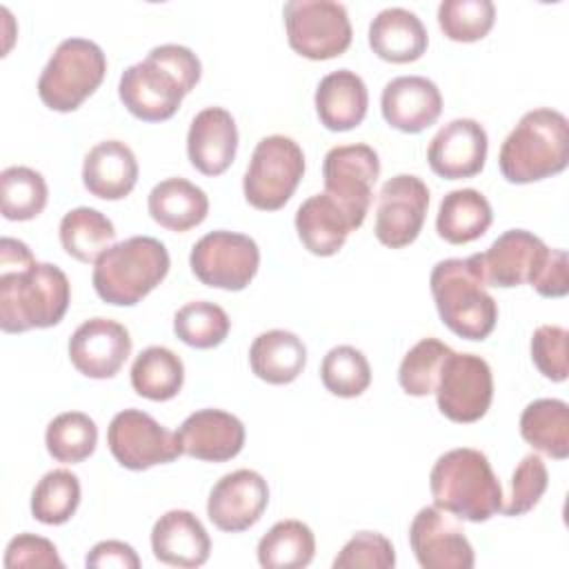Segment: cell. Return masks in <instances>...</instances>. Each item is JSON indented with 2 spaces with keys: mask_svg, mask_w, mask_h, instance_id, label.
<instances>
[{
  "mask_svg": "<svg viewBox=\"0 0 569 569\" xmlns=\"http://www.w3.org/2000/svg\"><path fill=\"white\" fill-rule=\"evenodd\" d=\"M69 300L71 284L60 267L38 262L22 240H0V329L4 333L58 325Z\"/></svg>",
  "mask_w": 569,
  "mask_h": 569,
  "instance_id": "6da1fadb",
  "label": "cell"
},
{
  "mask_svg": "<svg viewBox=\"0 0 569 569\" xmlns=\"http://www.w3.org/2000/svg\"><path fill=\"white\" fill-rule=\"evenodd\" d=\"M200 58L184 44H158L144 60L127 67L118 82V96L127 111L144 122L169 120L182 98L198 84Z\"/></svg>",
  "mask_w": 569,
  "mask_h": 569,
  "instance_id": "7a4b0ae2",
  "label": "cell"
},
{
  "mask_svg": "<svg viewBox=\"0 0 569 569\" xmlns=\"http://www.w3.org/2000/svg\"><path fill=\"white\" fill-rule=\"evenodd\" d=\"M429 489L438 509L469 522L493 518L505 502L489 458L471 447L445 451L431 467Z\"/></svg>",
  "mask_w": 569,
  "mask_h": 569,
  "instance_id": "3957f363",
  "label": "cell"
},
{
  "mask_svg": "<svg viewBox=\"0 0 569 569\" xmlns=\"http://www.w3.org/2000/svg\"><path fill=\"white\" fill-rule=\"evenodd\" d=\"M431 296L442 325L465 340H485L498 320V305L485 289L480 256L447 258L429 276Z\"/></svg>",
  "mask_w": 569,
  "mask_h": 569,
  "instance_id": "277c9868",
  "label": "cell"
},
{
  "mask_svg": "<svg viewBox=\"0 0 569 569\" xmlns=\"http://www.w3.org/2000/svg\"><path fill=\"white\" fill-rule=\"evenodd\" d=\"M569 162V122L565 113L540 107L527 111L505 138L498 167L507 182L529 184L565 171Z\"/></svg>",
  "mask_w": 569,
  "mask_h": 569,
  "instance_id": "5b68a950",
  "label": "cell"
},
{
  "mask_svg": "<svg viewBox=\"0 0 569 569\" xmlns=\"http://www.w3.org/2000/svg\"><path fill=\"white\" fill-rule=\"evenodd\" d=\"M169 264V251L158 238L131 236L93 262V289L109 305L131 307L164 280Z\"/></svg>",
  "mask_w": 569,
  "mask_h": 569,
  "instance_id": "8992f818",
  "label": "cell"
},
{
  "mask_svg": "<svg viewBox=\"0 0 569 569\" xmlns=\"http://www.w3.org/2000/svg\"><path fill=\"white\" fill-rule=\"evenodd\" d=\"M107 58L100 44L87 38H67L51 53L38 78V96L44 107L76 111L104 80Z\"/></svg>",
  "mask_w": 569,
  "mask_h": 569,
  "instance_id": "52a82bcc",
  "label": "cell"
},
{
  "mask_svg": "<svg viewBox=\"0 0 569 569\" xmlns=\"http://www.w3.org/2000/svg\"><path fill=\"white\" fill-rule=\"evenodd\" d=\"M305 173V153L289 136L262 138L242 178L244 200L260 211H276L289 202Z\"/></svg>",
  "mask_w": 569,
  "mask_h": 569,
  "instance_id": "ba28073f",
  "label": "cell"
},
{
  "mask_svg": "<svg viewBox=\"0 0 569 569\" xmlns=\"http://www.w3.org/2000/svg\"><path fill=\"white\" fill-rule=\"evenodd\" d=\"M289 47L309 60L342 56L353 38L347 7L336 0H289L282 7Z\"/></svg>",
  "mask_w": 569,
  "mask_h": 569,
  "instance_id": "9c48e42d",
  "label": "cell"
},
{
  "mask_svg": "<svg viewBox=\"0 0 569 569\" xmlns=\"http://www.w3.org/2000/svg\"><path fill=\"white\" fill-rule=\"evenodd\" d=\"M193 276L213 289L240 291L244 289L260 267V249L253 238L238 231H209L189 253Z\"/></svg>",
  "mask_w": 569,
  "mask_h": 569,
  "instance_id": "30bf717a",
  "label": "cell"
},
{
  "mask_svg": "<svg viewBox=\"0 0 569 569\" xmlns=\"http://www.w3.org/2000/svg\"><path fill=\"white\" fill-rule=\"evenodd\" d=\"M380 176V160L369 144H340L327 151L322 162L325 193L331 196L358 229L371 207L373 184Z\"/></svg>",
  "mask_w": 569,
  "mask_h": 569,
  "instance_id": "8fae6325",
  "label": "cell"
},
{
  "mask_svg": "<svg viewBox=\"0 0 569 569\" xmlns=\"http://www.w3.org/2000/svg\"><path fill=\"white\" fill-rule=\"evenodd\" d=\"M433 393L440 413L451 422L467 425L480 420L493 398L489 362L476 353L451 351L442 362Z\"/></svg>",
  "mask_w": 569,
  "mask_h": 569,
  "instance_id": "7c38bea8",
  "label": "cell"
},
{
  "mask_svg": "<svg viewBox=\"0 0 569 569\" xmlns=\"http://www.w3.org/2000/svg\"><path fill=\"white\" fill-rule=\"evenodd\" d=\"M107 445L118 465L131 471L167 465L182 456L176 433L142 409L118 411L109 422Z\"/></svg>",
  "mask_w": 569,
  "mask_h": 569,
  "instance_id": "4fadbf2b",
  "label": "cell"
},
{
  "mask_svg": "<svg viewBox=\"0 0 569 569\" xmlns=\"http://www.w3.org/2000/svg\"><path fill=\"white\" fill-rule=\"evenodd\" d=\"M427 207L429 187L418 176L398 173L389 178L378 193L376 238L391 249L411 244L422 231Z\"/></svg>",
  "mask_w": 569,
  "mask_h": 569,
  "instance_id": "5bb4252c",
  "label": "cell"
},
{
  "mask_svg": "<svg viewBox=\"0 0 569 569\" xmlns=\"http://www.w3.org/2000/svg\"><path fill=\"white\" fill-rule=\"evenodd\" d=\"M409 545L422 569H471L473 547L456 516L433 507H422L409 525Z\"/></svg>",
  "mask_w": 569,
  "mask_h": 569,
  "instance_id": "9a60e30c",
  "label": "cell"
},
{
  "mask_svg": "<svg viewBox=\"0 0 569 569\" xmlns=\"http://www.w3.org/2000/svg\"><path fill=\"white\" fill-rule=\"evenodd\" d=\"M269 505V485L253 469H236L224 473L209 491L207 516L227 533L253 527Z\"/></svg>",
  "mask_w": 569,
  "mask_h": 569,
  "instance_id": "2e32d148",
  "label": "cell"
},
{
  "mask_svg": "<svg viewBox=\"0 0 569 569\" xmlns=\"http://www.w3.org/2000/svg\"><path fill=\"white\" fill-rule=\"evenodd\" d=\"M131 353L127 327L111 318H89L69 338V360L87 378H113Z\"/></svg>",
  "mask_w": 569,
  "mask_h": 569,
  "instance_id": "e0dca14e",
  "label": "cell"
},
{
  "mask_svg": "<svg viewBox=\"0 0 569 569\" xmlns=\"http://www.w3.org/2000/svg\"><path fill=\"white\" fill-rule=\"evenodd\" d=\"M489 138L473 118H456L438 129L427 149L429 167L445 180L473 178L487 160Z\"/></svg>",
  "mask_w": 569,
  "mask_h": 569,
  "instance_id": "ac0fdd59",
  "label": "cell"
},
{
  "mask_svg": "<svg viewBox=\"0 0 569 569\" xmlns=\"http://www.w3.org/2000/svg\"><path fill=\"white\" fill-rule=\"evenodd\" d=\"M549 253V247L525 229H509L498 236L491 247L480 256L485 282L491 287L509 289L531 284Z\"/></svg>",
  "mask_w": 569,
  "mask_h": 569,
  "instance_id": "d6986e66",
  "label": "cell"
},
{
  "mask_svg": "<svg viewBox=\"0 0 569 569\" xmlns=\"http://www.w3.org/2000/svg\"><path fill=\"white\" fill-rule=\"evenodd\" d=\"M244 425L222 409H198L176 431L180 451L204 462H227L244 447Z\"/></svg>",
  "mask_w": 569,
  "mask_h": 569,
  "instance_id": "ffe728a7",
  "label": "cell"
},
{
  "mask_svg": "<svg viewBox=\"0 0 569 569\" xmlns=\"http://www.w3.org/2000/svg\"><path fill=\"white\" fill-rule=\"evenodd\" d=\"M380 109L389 127L420 133L440 118L442 96L436 82L425 76H398L385 84Z\"/></svg>",
  "mask_w": 569,
  "mask_h": 569,
  "instance_id": "44dd1931",
  "label": "cell"
},
{
  "mask_svg": "<svg viewBox=\"0 0 569 569\" xmlns=\"http://www.w3.org/2000/svg\"><path fill=\"white\" fill-rule=\"evenodd\" d=\"M238 149V127L222 107H207L196 113L187 133L189 162L204 176L224 173Z\"/></svg>",
  "mask_w": 569,
  "mask_h": 569,
  "instance_id": "7402d4cb",
  "label": "cell"
},
{
  "mask_svg": "<svg viewBox=\"0 0 569 569\" xmlns=\"http://www.w3.org/2000/svg\"><path fill=\"white\" fill-rule=\"evenodd\" d=\"M151 551L164 565L193 569L209 560L211 540L191 511L171 509L153 522Z\"/></svg>",
  "mask_w": 569,
  "mask_h": 569,
  "instance_id": "603a6c76",
  "label": "cell"
},
{
  "mask_svg": "<svg viewBox=\"0 0 569 569\" xmlns=\"http://www.w3.org/2000/svg\"><path fill=\"white\" fill-rule=\"evenodd\" d=\"M138 160L122 140H102L89 149L82 162L84 189L102 200L127 198L138 182Z\"/></svg>",
  "mask_w": 569,
  "mask_h": 569,
  "instance_id": "cb8c5ba5",
  "label": "cell"
},
{
  "mask_svg": "<svg viewBox=\"0 0 569 569\" xmlns=\"http://www.w3.org/2000/svg\"><path fill=\"white\" fill-rule=\"evenodd\" d=\"M313 102L320 122L329 131H349L365 120L369 91L356 71L338 69L318 82Z\"/></svg>",
  "mask_w": 569,
  "mask_h": 569,
  "instance_id": "d4e9b609",
  "label": "cell"
},
{
  "mask_svg": "<svg viewBox=\"0 0 569 569\" xmlns=\"http://www.w3.org/2000/svg\"><path fill=\"white\" fill-rule=\"evenodd\" d=\"M427 42L422 20L405 7H387L369 24V47L387 62H413L427 51Z\"/></svg>",
  "mask_w": 569,
  "mask_h": 569,
  "instance_id": "484cf974",
  "label": "cell"
},
{
  "mask_svg": "<svg viewBox=\"0 0 569 569\" xmlns=\"http://www.w3.org/2000/svg\"><path fill=\"white\" fill-rule=\"evenodd\" d=\"M296 231L309 253L327 258L342 249L353 227L331 196L313 193L296 211Z\"/></svg>",
  "mask_w": 569,
  "mask_h": 569,
  "instance_id": "4316f807",
  "label": "cell"
},
{
  "mask_svg": "<svg viewBox=\"0 0 569 569\" xmlns=\"http://www.w3.org/2000/svg\"><path fill=\"white\" fill-rule=\"evenodd\" d=\"M147 209L160 227L182 233L207 218L209 198L198 184L184 178H167L149 191Z\"/></svg>",
  "mask_w": 569,
  "mask_h": 569,
  "instance_id": "83f0119b",
  "label": "cell"
},
{
  "mask_svg": "<svg viewBox=\"0 0 569 569\" xmlns=\"http://www.w3.org/2000/svg\"><path fill=\"white\" fill-rule=\"evenodd\" d=\"M251 371L269 385L293 382L307 365L305 342L287 329H269L253 338L249 347Z\"/></svg>",
  "mask_w": 569,
  "mask_h": 569,
  "instance_id": "f1b7e54d",
  "label": "cell"
},
{
  "mask_svg": "<svg viewBox=\"0 0 569 569\" xmlns=\"http://www.w3.org/2000/svg\"><path fill=\"white\" fill-rule=\"evenodd\" d=\"M491 220V204L478 189H453L440 200L436 231L449 244H467L485 236Z\"/></svg>",
  "mask_w": 569,
  "mask_h": 569,
  "instance_id": "f546056e",
  "label": "cell"
},
{
  "mask_svg": "<svg viewBox=\"0 0 569 569\" xmlns=\"http://www.w3.org/2000/svg\"><path fill=\"white\" fill-rule=\"evenodd\" d=\"M520 436L533 449L565 460L569 456V405L560 398H538L522 409Z\"/></svg>",
  "mask_w": 569,
  "mask_h": 569,
  "instance_id": "4dcf8cb0",
  "label": "cell"
},
{
  "mask_svg": "<svg viewBox=\"0 0 569 569\" xmlns=\"http://www.w3.org/2000/svg\"><path fill=\"white\" fill-rule=\"evenodd\" d=\"M184 382V365L178 353L153 345L142 349L131 365V387L138 396L164 402L180 393Z\"/></svg>",
  "mask_w": 569,
  "mask_h": 569,
  "instance_id": "1f68e13d",
  "label": "cell"
},
{
  "mask_svg": "<svg viewBox=\"0 0 569 569\" xmlns=\"http://www.w3.org/2000/svg\"><path fill=\"white\" fill-rule=\"evenodd\" d=\"M60 244L78 262H96L116 240L113 222L93 207H76L60 220Z\"/></svg>",
  "mask_w": 569,
  "mask_h": 569,
  "instance_id": "d6a6232c",
  "label": "cell"
},
{
  "mask_svg": "<svg viewBox=\"0 0 569 569\" xmlns=\"http://www.w3.org/2000/svg\"><path fill=\"white\" fill-rule=\"evenodd\" d=\"M313 553L316 536L302 520H280L258 542V562L264 569H302Z\"/></svg>",
  "mask_w": 569,
  "mask_h": 569,
  "instance_id": "836d02e7",
  "label": "cell"
},
{
  "mask_svg": "<svg viewBox=\"0 0 569 569\" xmlns=\"http://www.w3.org/2000/svg\"><path fill=\"white\" fill-rule=\"evenodd\" d=\"M49 189L40 171L31 167H7L0 173V209L7 220H33L47 207Z\"/></svg>",
  "mask_w": 569,
  "mask_h": 569,
  "instance_id": "e575fe53",
  "label": "cell"
},
{
  "mask_svg": "<svg viewBox=\"0 0 569 569\" xmlns=\"http://www.w3.org/2000/svg\"><path fill=\"white\" fill-rule=\"evenodd\" d=\"M44 445L53 460L76 465L96 451L98 427L93 418L82 411H64L47 425Z\"/></svg>",
  "mask_w": 569,
  "mask_h": 569,
  "instance_id": "d590c367",
  "label": "cell"
},
{
  "mask_svg": "<svg viewBox=\"0 0 569 569\" xmlns=\"http://www.w3.org/2000/svg\"><path fill=\"white\" fill-rule=\"evenodd\" d=\"M80 480L69 469L47 471L31 493V516L42 525H64L80 505Z\"/></svg>",
  "mask_w": 569,
  "mask_h": 569,
  "instance_id": "8d00e7d4",
  "label": "cell"
},
{
  "mask_svg": "<svg viewBox=\"0 0 569 569\" xmlns=\"http://www.w3.org/2000/svg\"><path fill=\"white\" fill-rule=\"evenodd\" d=\"M231 329L227 311L209 300H191L173 313V333L193 349L218 347Z\"/></svg>",
  "mask_w": 569,
  "mask_h": 569,
  "instance_id": "74e56055",
  "label": "cell"
},
{
  "mask_svg": "<svg viewBox=\"0 0 569 569\" xmlns=\"http://www.w3.org/2000/svg\"><path fill=\"white\" fill-rule=\"evenodd\" d=\"M320 380L329 393L338 398H356L371 385V367L360 349L338 345L325 353Z\"/></svg>",
  "mask_w": 569,
  "mask_h": 569,
  "instance_id": "f35d334b",
  "label": "cell"
},
{
  "mask_svg": "<svg viewBox=\"0 0 569 569\" xmlns=\"http://www.w3.org/2000/svg\"><path fill=\"white\" fill-rule=\"evenodd\" d=\"M453 349L438 338H422L402 358L398 367V382L405 393L422 398L433 393L445 358Z\"/></svg>",
  "mask_w": 569,
  "mask_h": 569,
  "instance_id": "ab89813d",
  "label": "cell"
},
{
  "mask_svg": "<svg viewBox=\"0 0 569 569\" xmlns=\"http://www.w3.org/2000/svg\"><path fill=\"white\" fill-rule=\"evenodd\" d=\"M496 22L491 0H442L438 7V24L453 42L482 40Z\"/></svg>",
  "mask_w": 569,
  "mask_h": 569,
  "instance_id": "60d3db41",
  "label": "cell"
},
{
  "mask_svg": "<svg viewBox=\"0 0 569 569\" xmlns=\"http://www.w3.org/2000/svg\"><path fill=\"white\" fill-rule=\"evenodd\" d=\"M549 485V471L545 460L538 453H527L511 473V493L507 502H502L505 516H522L531 511Z\"/></svg>",
  "mask_w": 569,
  "mask_h": 569,
  "instance_id": "b9f144b4",
  "label": "cell"
},
{
  "mask_svg": "<svg viewBox=\"0 0 569 569\" xmlns=\"http://www.w3.org/2000/svg\"><path fill=\"white\" fill-rule=\"evenodd\" d=\"M393 569L396 549L391 540L378 531H358L333 558V569Z\"/></svg>",
  "mask_w": 569,
  "mask_h": 569,
  "instance_id": "7bdbcfd3",
  "label": "cell"
},
{
  "mask_svg": "<svg viewBox=\"0 0 569 569\" xmlns=\"http://www.w3.org/2000/svg\"><path fill=\"white\" fill-rule=\"evenodd\" d=\"M569 331L560 325H540L531 336V360L538 371L551 380H567L569 365Z\"/></svg>",
  "mask_w": 569,
  "mask_h": 569,
  "instance_id": "ee69618b",
  "label": "cell"
},
{
  "mask_svg": "<svg viewBox=\"0 0 569 569\" xmlns=\"http://www.w3.org/2000/svg\"><path fill=\"white\" fill-rule=\"evenodd\" d=\"M4 567H56L62 569L64 562L51 540L36 533H18L9 540L4 551Z\"/></svg>",
  "mask_w": 569,
  "mask_h": 569,
  "instance_id": "f6af8a7d",
  "label": "cell"
},
{
  "mask_svg": "<svg viewBox=\"0 0 569 569\" xmlns=\"http://www.w3.org/2000/svg\"><path fill=\"white\" fill-rule=\"evenodd\" d=\"M569 260L565 249H549L531 287L545 298H562L569 291Z\"/></svg>",
  "mask_w": 569,
  "mask_h": 569,
  "instance_id": "bcb514c9",
  "label": "cell"
},
{
  "mask_svg": "<svg viewBox=\"0 0 569 569\" xmlns=\"http://www.w3.org/2000/svg\"><path fill=\"white\" fill-rule=\"evenodd\" d=\"M87 567H116V569H138L140 558L136 549L122 540H102L91 547L84 558Z\"/></svg>",
  "mask_w": 569,
  "mask_h": 569,
  "instance_id": "7dc6e473",
  "label": "cell"
}]
</instances>
